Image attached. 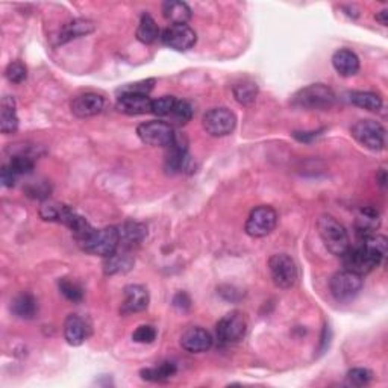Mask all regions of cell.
Listing matches in <instances>:
<instances>
[{"instance_id":"cell-1","label":"cell","mask_w":388,"mask_h":388,"mask_svg":"<svg viewBox=\"0 0 388 388\" xmlns=\"http://www.w3.org/2000/svg\"><path fill=\"white\" fill-rule=\"evenodd\" d=\"M387 238L383 236H370L361 244L349 247L341 258L344 267L356 275H367L385 260Z\"/></svg>"},{"instance_id":"cell-37","label":"cell","mask_w":388,"mask_h":388,"mask_svg":"<svg viewBox=\"0 0 388 388\" xmlns=\"http://www.w3.org/2000/svg\"><path fill=\"white\" fill-rule=\"evenodd\" d=\"M153 84H155V79L140 80V82L124 85L123 89H120V93L122 94H144V96H149V93L153 90Z\"/></svg>"},{"instance_id":"cell-20","label":"cell","mask_w":388,"mask_h":388,"mask_svg":"<svg viewBox=\"0 0 388 388\" xmlns=\"http://www.w3.org/2000/svg\"><path fill=\"white\" fill-rule=\"evenodd\" d=\"M119 233L120 246L124 251H129V249H134L143 243L146 237H148V229H146V226L141 223L128 222L120 226Z\"/></svg>"},{"instance_id":"cell-24","label":"cell","mask_w":388,"mask_h":388,"mask_svg":"<svg viewBox=\"0 0 388 388\" xmlns=\"http://www.w3.org/2000/svg\"><path fill=\"white\" fill-rule=\"evenodd\" d=\"M134 266V260L133 256L126 252H122V251H117L113 255L106 256L105 260V273L106 275H115V273H124L128 272V270L133 269Z\"/></svg>"},{"instance_id":"cell-9","label":"cell","mask_w":388,"mask_h":388,"mask_svg":"<svg viewBox=\"0 0 388 388\" xmlns=\"http://www.w3.org/2000/svg\"><path fill=\"white\" fill-rule=\"evenodd\" d=\"M277 223V214L272 207H262L255 208L251 216H249L246 222V232L247 236L253 238H262L267 237L269 233H272L276 228Z\"/></svg>"},{"instance_id":"cell-30","label":"cell","mask_w":388,"mask_h":388,"mask_svg":"<svg viewBox=\"0 0 388 388\" xmlns=\"http://www.w3.org/2000/svg\"><path fill=\"white\" fill-rule=\"evenodd\" d=\"M192 117H193V106L185 100H178L176 105L173 108V111L170 113V115H168V119L172 120L173 124L182 126V124H185L192 120Z\"/></svg>"},{"instance_id":"cell-6","label":"cell","mask_w":388,"mask_h":388,"mask_svg":"<svg viewBox=\"0 0 388 388\" xmlns=\"http://www.w3.org/2000/svg\"><path fill=\"white\" fill-rule=\"evenodd\" d=\"M137 135L144 144L153 146V148H168L176 138L172 124L159 120L140 124L137 129Z\"/></svg>"},{"instance_id":"cell-4","label":"cell","mask_w":388,"mask_h":388,"mask_svg":"<svg viewBox=\"0 0 388 388\" xmlns=\"http://www.w3.org/2000/svg\"><path fill=\"white\" fill-rule=\"evenodd\" d=\"M79 244L82 247V251H85L87 253L99 255L106 258V256L119 251L120 246L119 228L109 226V228H104V229H94L90 236L84 241H80Z\"/></svg>"},{"instance_id":"cell-7","label":"cell","mask_w":388,"mask_h":388,"mask_svg":"<svg viewBox=\"0 0 388 388\" xmlns=\"http://www.w3.org/2000/svg\"><path fill=\"white\" fill-rule=\"evenodd\" d=\"M329 288L335 300L339 302H349V300L355 299L363 288V276L356 275L349 270H343V272L335 273L329 282Z\"/></svg>"},{"instance_id":"cell-3","label":"cell","mask_w":388,"mask_h":388,"mask_svg":"<svg viewBox=\"0 0 388 388\" xmlns=\"http://www.w3.org/2000/svg\"><path fill=\"white\" fill-rule=\"evenodd\" d=\"M319 233L326 249L335 256H343L350 247V240L344 226L331 216H323L317 223Z\"/></svg>"},{"instance_id":"cell-39","label":"cell","mask_w":388,"mask_h":388,"mask_svg":"<svg viewBox=\"0 0 388 388\" xmlns=\"http://www.w3.org/2000/svg\"><path fill=\"white\" fill-rule=\"evenodd\" d=\"M14 181H16V174H14L8 166H5L2 168V182L5 187H12L14 185Z\"/></svg>"},{"instance_id":"cell-18","label":"cell","mask_w":388,"mask_h":388,"mask_svg":"<svg viewBox=\"0 0 388 388\" xmlns=\"http://www.w3.org/2000/svg\"><path fill=\"white\" fill-rule=\"evenodd\" d=\"M188 161L187 144L181 140V137L174 138V141L168 146L166 155V170L168 173H179L185 168Z\"/></svg>"},{"instance_id":"cell-2","label":"cell","mask_w":388,"mask_h":388,"mask_svg":"<svg viewBox=\"0 0 388 388\" xmlns=\"http://www.w3.org/2000/svg\"><path fill=\"white\" fill-rule=\"evenodd\" d=\"M335 104V94L323 84H312L293 96V105L308 111H325Z\"/></svg>"},{"instance_id":"cell-15","label":"cell","mask_w":388,"mask_h":388,"mask_svg":"<svg viewBox=\"0 0 388 388\" xmlns=\"http://www.w3.org/2000/svg\"><path fill=\"white\" fill-rule=\"evenodd\" d=\"M149 291L143 285H129L124 288V300L122 304V314H133L144 311L149 306Z\"/></svg>"},{"instance_id":"cell-34","label":"cell","mask_w":388,"mask_h":388,"mask_svg":"<svg viewBox=\"0 0 388 388\" xmlns=\"http://www.w3.org/2000/svg\"><path fill=\"white\" fill-rule=\"evenodd\" d=\"M5 76L12 84H21V82H25L27 78V70L25 67V64L16 61V62H11L8 67H6Z\"/></svg>"},{"instance_id":"cell-22","label":"cell","mask_w":388,"mask_h":388,"mask_svg":"<svg viewBox=\"0 0 388 388\" xmlns=\"http://www.w3.org/2000/svg\"><path fill=\"white\" fill-rule=\"evenodd\" d=\"M379 214L373 208H363L356 218V232L363 240L370 236H375L379 228Z\"/></svg>"},{"instance_id":"cell-10","label":"cell","mask_w":388,"mask_h":388,"mask_svg":"<svg viewBox=\"0 0 388 388\" xmlns=\"http://www.w3.org/2000/svg\"><path fill=\"white\" fill-rule=\"evenodd\" d=\"M272 279L279 288H291L297 281V267L287 253L273 255L269 261Z\"/></svg>"},{"instance_id":"cell-13","label":"cell","mask_w":388,"mask_h":388,"mask_svg":"<svg viewBox=\"0 0 388 388\" xmlns=\"http://www.w3.org/2000/svg\"><path fill=\"white\" fill-rule=\"evenodd\" d=\"M181 346L190 354H202L207 352L212 346V336L207 329L193 326L188 328L181 336Z\"/></svg>"},{"instance_id":"cell-11","label":"cell","mask_w":388,"mask_h":388,"mask_svg":"<svg viewBox=\"0 0 388 388\" xmlns=\"http://www.w3.org/2000/svg\"><path fill=\"white\" fill-rule=\"evenodd\" d=\"M247 332V320L244 314L233 311L228 316H225L217 323V339L223 344L238 343L244 339Z\"/></svg>"},{"instance_id":"cell-28","label":"cell","mask_w":388,"mask_h":388,"mask_svg":"<svg viewBox=\"0 0 388 388\" xmlns=\"http://www.w3.org/2000/svg\"><path fill=\"white\" fill-rule=\"evenodd\" d=\"M350 102L355 106H360L363 109H367L372 113H378L383 108V99H380L376 93L370 91H355L350 94Z\"/></svg>"},{"instance_id":"cell-25","label":"cell","mask_w":388,"mask_h":388,"mask_svg":"<svg viewBox=\"0 0 388 388\" xmlns=\"http://www.w3.org/2000/svg\"><path fill=\"white\" fill-rule=\"evenodd\" d=\"M94 31V25L89 20H73L61 29L60 43H67L70 40L79 38V36L89 35Z\"/></svg>"},{"instance_id":"cell-12","label":"cell","mask_w":388,"mask_h":388,"mask_svg":"<svg viewBox=\"0 0 388 388\" xmlns=\"http://www.w3.org/2000/svg\"><path fill=\"white\" fill-rule=\"evenodd\" d=\"M196 32L188 25H170L161 34V41L167 47L178 52H185L196 45Z\"/></svg>"},{"instance_id":"cell-27","label":"cell","mask_w":388,"mask_h":388,"mask_svg":"<svg viewBox=\"0 0 388 388\" xmlns=\"http://www.w3.org/2000/svg\"><path fill=\"white\" fill-rule=\"evenodd\" d=\"M137 38L144 43V45H152V43H155L159 38V27L149 14H143L141 16L140 25H138L137 29Z\"/></svg>"},{"instance_id":"cell-31","label":"cell","mask_w":388,"mask_h":388,"mask_svg":"<svg viewBox=\"0 0 388 388\" xmlns=\"http://www.w3.org/2000/svg\"><path fill=\"white\" fill-rule=\"evenodd\" d=\"M256 94H258V89L253 82H241L233 87V96L243 105L253 104Z\"/></svg>"},{"instance_id":"cell-16","label":"cell","mask_w":388,"mask_h":388,"mask_svg":"<svg viewBox=\"0 0 388 388\" xmlns=\"http://www.w3.org/2000/svg\"><path fill=\"white\" fill-rule=\"evenodd\" d=\"M117 109L126 115H141L152 113V99L144 94H120Z\"/></svg>"},{"instance_id":"cell-14","label":"cell","mask_w":388,"mask_h":388,"mask_svg":"<svg viewBox=\"0 0 388 388\" xmlns=\"http://www.w3.org/2000/svg\"><path fill=\"white\" fill-rule=\"evenodd\" d=\"M105 106V99L96 93H85L75 98L71 102V113L80 119L93 117L102 113Z\"/></svg>"},{"instance_id":"cell-8","label":"cell","mask_w":388,"mask_h":388,"mask_svg":"<svg viewBox=\"0 0 388 388\" xmlns=\"http://www.w3.org/2000/svg\"><path fill=\"white\" fill-rule=\"evenodd\" d=\"M203 129L211 137H226L237 126V117L228 108H214L203 115Z\"/></svg>"},{"instance_id":"cell-29","label":"cell","mask_w":388,"mask_h":388,"mask_svg":"<svg viewBox=\"0 0 388 388\" xmlns=\"http://www.w3.org/2000/svg\"><path fill=\"white\" fill-rule=\"evenodd\" d=\"M176 373V365L173 363H163L158 367H150L141 370V378L144 380H150V383H161V380H167Z\"/></svg>"},{"instance_id":"cell-23","label":"cell","mask_w":388,"mask_h":388,"mask_svg":"<svg viewBox=\"0 0 388 388\" xmlns=\"http://www.w3.org/2000/svg\"><path fill=\"white\" fill-rule=\"evenodd\" d=\"M163 16L172 25H187V21L192 19V10L184 2H166L163 5Z\"/></svg>"},{"instance_id":"cell-32","label":"cell","mask_w":388,"mask_h":388,"mask_svg":"<svg viewBox=\"0 0 388 388\" xmlns=\"http://www.w3.org/2000/svg\"><path fill=\"white\" fill-rule=\"evenodd\" d=\"M34 159L29 157V155H25V153H20V155H14L10 161V170L16 174V176H19V174H26V173H31L34 170Z\"/></svg>"},{"instance_id":"cell-19","label":"cell","mask_w":388,"mask_h":388,"mask_svg":"<svg viewBox=\"0 0 388 388\" xmlns=\"http://www.w3.org/2000/svg\"><path fill=\"white\" fill-rule=\"evenodd\" d=\"M90 328L87 321L79 316H69L64 325V336L70 346H80L89 339Z\"/></svg>"},{"instance_id":"cell-35","label":"cell","mask_w":388,"mask_h":388,"mask_svg":"<svg viewBox=\"0 0 388 388\" xmlns=\"http://www.w3.org/2000/svg\"><path fill=\"white\" fill-rule=\"evenodd\" d=\"M372 378H373L372 372L367 369H352L347 373L346 380L347 384L352 387H364L370 384Z\"/></svg>"},{"instance_id":"cell-36","label":"cell","mask_w":388,"mask_h":388,"mask_svg":"<svg viewBox=\"0 0 388 388\" xmlns=\"http://www.w3.org/2000/svg\"><path fill=\"white\" fill-rule=\"evenodd\" d=\"M60 290H61L62 295L65 296V299L71 300V302H80V300H82V297H84L82 288H80L78 284L71 282L69 279H62L60 282Z\"/></svg>"},{"instance_id":"cell-38","label":"cell","mask_w":388,"mask_h":388,"mask_svg":"<svg viewBox=\"0 0 388 388\" xmlns=\"http://www.w3.org/2000/svg\"><path fill=\"white\" fill-rule=\"evenodd\" d=\"M157 339V329L150 325H141L137 328V331L133 334V340L137 343L150 344Z\"/></svg>"},{"instance_id":"cell-33","label":"cell","mask_w":388,"mask_h":388,"mask_svg":"<svg viewBox=\"0 0 388 388\" xmlns=\"http://www.w3.org/2000/svg\"><path fill=\"white\" fill-rule=\"evenodd\" d=\"M178 99L174 96H163L152 100V114L159 117H168L176 105Z\"/></svg>"},{"instance_id":"cell-26","label":"cell","mask_w":388,"mask_h":388,"mask_svg":"<svg viewBox=\"0 0 388 388\" xmlns=\"http://www.w3.org/2000/svg\"><path fill=\"white\" fill-rule=\"evenodd\" d=\"M11 310L17 317L29 320L36 316V312H38V305H36V300L34 296L20 295L19 297L14 299Z\"/></svg>"},{"instance_id":"cell-5","label":"cell","mask_w":388,"mask_h":388,"mask_svg":"<svg viewBox=\"0 0 388 388\" xmlns=\"http://www.w3.org/2000/svg\"><path fill=\"white\" fill-rule=\"evenodd\" d=\"M352 137L365 149L379 152L385 149V129L375 120H360L354 124Z\"/></svg>"},{"instance_id":"cell-40","label":"cell","mask_w":388,"mask_h":388,"mask_svg":"<svg viewBox=\"0 0 388 388\" xmlns=\"http://www.w3.org/2000/svg\"><path fill=\"white\" fill-rule=\"evenodd\" d=\"M387 14H388V11L387 10H384V11H380L379 14H376V20L379 21L380 25H387Z\"/></svg>"},{"instance_id":"cell-17","label":"cell","mask_w":388,"mask_h":388,"mask_svg":"<svg viewBox=\"0 0 388 388\" xmlns=\"http://www.w3.org/2000/svg\"><path fill=\"white\" fill-rule=\"evenodd\" d=\"M332 65L340 76L350 78L360 71V58L352 50L340 49L332 56Z\"/></svg>"},{"instance_id":"cell-21","label":"cell","mask_w":388,"mask_h":388,"mask_svg":"<svg viewBox=\"0 0 388 388\" xmlns=\"http://www.w3.org/2000/svg\"><path fill=\"white\" fill-rule=\"evenodd\" d=\"M19 128V117L16 111V100L10 96L2 99V109H0V129L3 134H14Z\"/></svg>"}]
</instances>
